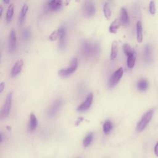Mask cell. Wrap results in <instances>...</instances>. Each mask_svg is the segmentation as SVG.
<instances>
[{"instance_id": "cell-3", "label": "cell", "mask_w": 158, "mask_h": 158, "mask_svg": "<svg viewBox=\"0 0 158 158\" xmlns=\"http://www.w3.org/2000/svg\"><path fill=\"white\" fill-rule=\"evenodd\" d=\"M12 93L10 92L8 93L6 99L5 100V102L1 108V118H4L8 117L9 115L11 106H12Z\"/></svg>"}, {"instance_id": "cell-32", "label": "cell", "mask_w": 158, "mask_h": 158, "mask_svg": "<svg viewBox=\"0 0 158 158\" xmlns=\"http://www.w3.org/2000/svg\"><path fill=\"white\" fill-rule=\"evenodd\" d=\"M0 12H1L0 15H2V6H0Z\"/></svg>"}, {"instance_id": "cell-13", "label": "cell", "mask_w": 158, "mask_h": 158, "mask_svg": "<svg viewBox=\"0 0 158 158\" xmlns=\"http://www.w3.org/2000/svg\"><path fill=\"white\" fill-rule=\"evenodd\" d=\"M120 22L124 25H128L130 22L129 16L127 9L125 7H122L120 9Z\"/></svg>"}, {"instance_id": "cell-20", "label": "cell", "mask_w": 158, "mask_h": 158, "mask_svg": "<svg viewBox=\"0 0 158 158\" xmlns=\"http://www.w3.org/2000/svg\"><path fill=\"white\" fill-rule=\"evenodd\" d=\"M28 6L26 4H25L22 7L20 14V15H19V23L20 24H22L24 21L25 15H26L27 12L28 11Z\"/></svg>"}, {"instance_id": "cell-10", "label": "cell", "mask_w": 158, "mask_h": 158, "mask_svg": "<svg viewBox=\"0 0 158 158\" xmlns=\"http://www.w3.org/2000/svg\"><path fill=\"white\" fill-rule=\"evenodd\" d=\"M48 10L56 11L59 10L62 6V1L59 0H52L47 2L46 4Z\"/></svg>"}, {"instance_id": "cell-18", "label": "cell", "mask_w": 158, "mask_h": 158, "mask_svg": "<svg viewBox=\"0 0 158 158\" xmlns=\"http://www.w3.org/2000/svg\"><path fill=\"white\" fill-rule=\"evenodd\" d=\"M144 58L146 62H149L151 60V48L149 44H147L144 48Z\"/></svg>"}, {"instance_id": "cell-15", "label": "cell", "mask_w": 158, "mask_h": 158, "mask_svg": "<svg viewBox=\"0 0 158 158\" xmlns=\"http://www.w3.org/2000/svg\"><path fill=\"white\" fill-rule=\"evenodd\" d=\"M118 43L117 41H114L111 44V49H110V59L114 60L116 58L117 54H118Z\"/></svg>"}, {"instance_id": "cell-4", "label": "cell", "mask_w": 158, "mask_h": 158, "mask_svg": "<svg viewBox=\"0 0 158 158\" xmlns=\"http://www.w3.org/2000/svg\"><path fill=\"white\" fill-rule=\"evenodd\" d=\"M78 67V60L77 57H74L72 59L70 62V66L67 67V68L62 69L59 70L58 73L61 77H67L71 75L73 72H74Z\"/></svg>"}, {"instance_id": "cell-6", "label": "cell", "mask_w": 158, "mask_h": 158, "mask_svg": "<svg viewBox=\"0 0 158 158\" xmlns=\"http://www.w3.org/2000/svg\"><path fill=\"white\" fill-rule=\"evenodd\" d=\"M62 100L60 99H56L49 106L48 109L47 114L49 117H54L60 110L62 106Z\"/></svg>"}, {"instance_id": "cell-14", "label": "cell", "mask_w": 158, "mask_h": 158, "mask_svg": "<svg viewBox=\"0 0 158 158\" xmlns=\"http://www.w3.org/2000/svg\"><path fill=\"white\" fill-rule=\"evenodd\" d=\"M38 125V121L35 115L33 113H31L29 119L28 127L30 131H33L36 129Z\"/></svg>"}, {"instance_id": "cell-21", "label": "cell", "mask_w": 158, "mask_h": 158, "mask_svg": "<svg viewBox=\"0 0 158 158\" xmlns=\"http://www.w3.org/2000/svg\"><path fill=\"white\" fill-rule=\"evenodd\" d=\"M136 86L138 89L141 91H144L147 89L148 86V82L145 79H141L138 81Z\"/></svg>"}, {"instance_id": "cell-31", "label": "cell", "mask_w": 158, "mask_h": 158, "mask_svg": "<svg viewBox=\"0 0 158 158\" xmlns=\"http://www.w3.org/2000/svg\"><path fill=\"white\" fill-rule=\"evenodd\" d=\"M4 87H5V84H4V82H1V83H0V93H2V91H3L4 88Z\"/></svg>"}, {"instance_id": "cell-26", "label": "cell", "mask_w": 158, "mask_h": 158, "mask_svg": "<svg viewBox=\"0 0 158 158\" xmlns=\"http://www.w3.org/2000/svg\"><path fill=\"white\" fill-rule=\"evenodd\" d=\"M103 12H104V16L106 17V18L107 20H109L111 17V10H110V8L108 3H107V2H106L104 5Z\"/></svg>"}, {"instance_id": "cell-23", "label": "cell", "mask_w": 158, "mask_h": 158, "mask_svg": "<svg viewBox=\"0 0 158 158\" xmlns=\"http://www.w3.org/2000/svg\"><path fill=\"white\" fill-rule=\"evenodd\" d=\"M112 129V123L110 120H106L103 124V131L105 134H108L110 133Z\"/></svg>"}, {"instance_id": "cell-12", "label": "cell", "mask_w": 158, "mask_h": 158, "mask_svg": "<svg viewBox=\"0 0 158 158\" xmlns=\"http://www.w3.org/2000/svg\"><path fill=\"white\" fill-rule=\"evenodd\" d=\"M23 62L22 59H19L15 62V63L14 64V65L11 69L10 73L12 77L16 76L20 72L22 66H23Z\"/></svg>"}, {"instance_id": "cell-30", "label": "cell", "mask_w": 158, "mask_h": 158, "mask_svg": "<svg viewBox=\"0 0 158 158\" xmlns=\"http://www.w3.org/2000/svg\"><path fill=\"white\" fill-rule=\"evenodd\" d=\"M154 151V154H155V155L158 157V142H157V143H156V144L155 145Z\"/></svg>"}, {"instance_id": "cell-28", "label": "cell", "mask_w": 158, "mask_h": 158, "mask_svg": "<svg viewBox=\"0 0 158 158\" xmlns=\"http://www.w3.org/2000/svg\"><path fill=\"white\" fill-rule=\"evenodd\" d=\"M59 30L58 29L52 31V33L49 36V40L51 41H55L57 40V38H59Z\"/></svg>"}, {"instance_id": "cell-27", "label": "cell", "mask_w": 158, "mask_h": 158, "mask_svg": "<svg viewBox=\"0 0 158 158\" xmlns=\"http://www.w3.org/2000/svg\"><path fill=\"white\" fill-rule=\"evenodd\" d=\"M31 32L28 28H25L22 32V36L25 40H28L30 38Z\"/></svg>"}, {"instance_id": "cell-22", "label": "cell", "mask_w": 158, "mask_h": 158, "mask_svg": "<svg viewBox=\"0 0 158 158\" xmlns=\"http://www.w3.org/2000/svg\"><path fill=\"white\" fill-rule=\"evenodd\" d=\"M14 10V5L13 3H11L9 5L7 12H6V19L7 21H10L13 16Z\"/></svg>"}, {"instance_id": "cell-25", "label": "cell", "mask_w": 158, "mask_h": 158, "mask_svg": "<svg viewBox=\"0 0 158 158\" xmlns=\"http://www.w3.org/2000/svg\"><path fill=\"white\" fill-rule=\"evenodd\" d=\"M93 139V133L92 132L88 133L83 139V144L85 147H88L92 142Z\"/></svg>"}, {"instance_id": "cell-5", "label": "cell", "mask_w": 158, "mask_h": 158, "mask_svg": "<svg viewBox=\"0 0 158 158\" xmlns=\"http://www.w3.org/2000/svg\"><path fill=\"white\" fill-rule=\"evenodd\" d=\"M123 73V69L122 67L118 68L112 75L110 76L108 81V86L109 88H112L115 86L118 82L120 81Z\"/></svg>"}, {"instance_id": "cell-7", "label": "cell", "mask_w": 158, "mask_h": 158, "mask_svg": "<svg viewBox=\"0 0 158 158\" xmlns=\"http://www.w3.org/2000/svg\"><path fill=\"white\" fill-rule=\"evenodd\" d=\"M83 14L87 17H91L95 12V6L93 1H86L85 2L83 7Z\"/></svg>"}, {"instance_id": "cell-8", "label": "cell", "mask_w": 158, "mask_h": 158, "mask_svg": "<svg viewBox=\"0 0 158 158\" xmlns=\"http://www.w3.org/2000/svg\"><path fill=\"white\" fill-rule=\"evenodd\" d=\"M93 94L92 93H89L88 94L86 99L79 106H78L77 110L79 112H83L86 110L90 107L93 102Z\"/></svg>"}, {"instance_id": "cell-1", "label": "cell", "mask_w": 158, "mask_h": 158, "mask_svg": "<svg viewBox=\"0 0 158 158\" xmlns=\"http://www.w3.org/2000/svg\"><path fill=\"white\" fill-rule=\"evenodd\" d=\"M81 53L85 58H94L98 56L100 52L99 44L94 41L85 40L81 45Z\"/></svg>"}, {"instance_id": "cell-16", "label": "cell", "mask_w": 158, "mask_h": 158, "mask_svg": "<svg viewBox=\"0 0 158 158\" xmlns=\"http://www.w3.org/2000/svg\"><path fill=\"white\" fill-rule=\"evenodd\" d=\"M136 39L138 43H141L143 41V26L140 21L136 23Z\"/></svg>"}, {"instance_id": "cell-24", "label": "cell", "mask_w": 158, "mask_h": 158, "mask_svg": "<svg viewBox=\"0 0 158 158\" xmlns=\"http://www.w3.org/2000/svg\"><path fill=\"white\" fill-rule=\"evenodd\" d=\"M123 52L125 53V54L127 56H128L129 55L131 54H133V53H135V51L134 50V49H133L130 45L128 43H125L124 44L123 46Z\"/></svg>"}, {"instance_id": "cell-19", "label": "cell", "mask_w": 158, "mask_h": 158, "mask_svg": "<svg viewBox=\"0 0 158 158\" xmlns=\"http://www.w3.org/2000/svg\"><path fill=\"white\" fill-rule=\"evenodd\" d=\"M135 61H136V52L127 56V64L128 67L130 69H132L135 66Z\"/></svg>"}, {"instance_id": "cell-29", "label": "cell", "mask_w": 158, "mask_h": 158, "mask_svg": "<svg viewBox=\"0 0 158 158\" xmlns=\"http://www.w3.org/2000/svg\"><path fill=\"white\" fill-rule=\"evenodd\" d=\"M149 12L151 14L154 15L156 13V6H155V3L153 1H151L149 3Z\"/></svg>"}, {"instance_id": "cell-2", "label": "cell", "mask_w": 158, "mask_h": 158, "mask_svg": "<svg viewBox=\"0 0 158 158\" xmlns=\"http://www.w3.org/2000/svg\"><path fill=\"white\" fill-rule=\"evenodd\" d=\"M154 114V110L152 109L149 110L148 112H146L143 116L141 117L139 122L136 125V131L138 132L142 131L148 125L150 120H151L152 115Z\"/></svg>"}, {"instance_id": "cell-9", "label": "cell", "mask_w": 158, "mask_h": 158, "mask_svg": "<svg viewBox=\"0 0 158 158\" xmlns=\"http://www.w3.org/2000/svg\"><path fill=\"white\" fill-rule=\"evenodd\" d=\"M16 34L14 29H12L9 35L8 38V49L10 52H13L16 48Z\"/></svg>"}, {"instance_id": "cell-17", "label": "cell", "mask_w": 158, "mask_h": 158, "mask_svg": "<svg viewBox=\"0 0 158 158\" xmlns=\"http://www.w3.org/2000/svg\"><path fill=\"white\" fill-rule=\"evenodd\" d=\"M120 21L117 19H115L110 25L109 27V30L112 33H115L120 26Z\"/></svg>"}, {"instance_id": "cell-33", "label": "cell", "mask_w": 158, "mask_h": 158, "mask_svg": "<svg viewBox=\"0 0 158 158\" xmlns=\"http://www.w3.org/2000/svg\"><path fill=\"white\" fill-rule=\"evenodd\" d=\"M4 2L5 3H9V1H4Z\"/></svg>"}, {"instance_id": "cell-11", "label": "cell", "mask_w": 158, "mask_h": 158, "mask_svg": "<svg viewBox=\"0 0 158 158\" xmlns=\"http://www.w3.org/2000/svg\"><path fill=\"white\" fill-rule=\"evenodd\" d=\"M59 30V47L61 49H63L65 48V43H66V31L65 28L61 27L59 28H58Z\"/></svg>"}]
</instances>
